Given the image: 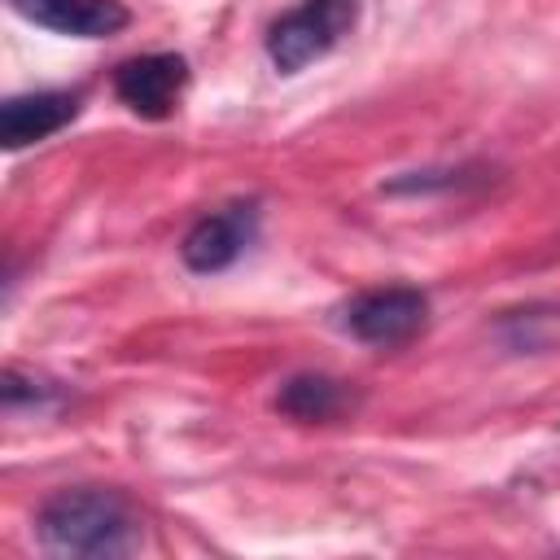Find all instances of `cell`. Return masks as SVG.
Here are the masks:
<instances>
[{"label": "cell", "mask_w": 560, "mask_h": 560, "mask_svg": "<svg viewBox=\"0 0 560 560\" xmlns=\"http://www.w3.org/2000/svg\"><path fill=\"white\" fill-rule=\"evenodd\" d=\"M350 407V389L324 372H298L280 385L276 394V411H284L289 420L315 424V420H332Z\"/></svg>", "instance_id": "8"}, {"label": "cell", "mask_w": 560, "mask_h": 560, "mask_svg": "<svg viewBox=\"0 0 560 560\" xmlns=\"http://www.w3.org/2000/svg\"><path fill=\"white\" fill-rule=\"evenodd\" d=\"M429 319V293L416 284L363 289L341 306V328L363 346H402Z\"/></svg>", "instance_id": "3"}, {"label": "cell", "mask_w": 560, "mask_h": 560, "mask_svg": "<svg viewBox=\"0 0 560 560\" xmlns=\"http://www.w3.org/2000/svg\"><path fill=\"white\" fill-rule=\"evenodd\" d=\"M35 538L52 556H127L140 547V521L118 490H57L35 512Z\"/></svg>", "instance_id": "1"}, {"label": "cell", "mask_w": 560, "mask_h": 560, "mask_svg": "<svg viewBox=\"0 0 560 560\" xmlns=\"http://www.w3.org/2000/svg\"><path fill=\"white\" fill-rule=\"evenodd\" d=\"M359 22V0H302L293 9H284L271 26H267V61L280 74H298L311 61L328 57Z\"/></svg>", "instance_id": "2"}, {"label": "cell", "mask_w": 560, "mask_h": 560, "mask_svg": "<svg viewBox=\"0 0 560 560\" xmlns=\"http://www.w3.org/2000/svg\"><path fill=\"white\" fill-rule=\"evenodd\" d=\"M188 88V61L179 52H144L114 70L118 101L140 118H166Z\"/></svg>", "instance_id": "5"}, {"label": "cell", "mask_w": 560, "mask_h": 560, "mask_svg": "<svg viewBox=\"0 0 560 560\" xmlns=\"http://www.w3.org/2000/svg\"><path fill=\"white\" fill-rule=\"evenodd\" d=\"M258 236V206L254 201H232L223 210H210L201 214L184 241H179V258L188 271L197 276H214V271H228Z\"/></svg>", "instance_id": "4"}, {"label": "cell", "mask_w": 560, "mask_h": 560, "mask_svg": "<svg viewBox=\"0 0 560 560\" xmlns=\"http://www.w3.org/2000/svg\"><path fill=\"white\" fill-rule=\"evenodd\" d=\"M9 9L44 31L74 39H105L131 22V9L122 0H9Z\"/></svg>", "instance_id": "7"}, {"label": "cell", "mask_w": 560, "mask_h": 560, "mask_svg": "<svg viewBox=\"0 0 560 560\" xmlns=\"http://www.w3.org/2000/svg\"><path fill=\"white\" fill-rule=\"evenodd\" d=\"M0 394H4V407H9V411H22V407H35V411H44V407H52V402L61 398V389H57V385H48V381H35V376H22L18 368H9V372H4V385H0Z\"/></svg>", "instance_id": "9"}, {"label": "cell", "mask_w": 560, "mask_h": 560, "mask_svg": "<svg viewBox=\"0 0 560 560\" xmlns=\"http://www.w3.org/2000/svg\"><path fill=\"white\" fill-rule=\"evenodd\" d=\"M83 109V96L79 92H22V96H9L0 105V144L9 153L26 149V144H39L48 136H57L66 122H74Z\"/></svg>", "instance_id": "6"}]
</instances>
